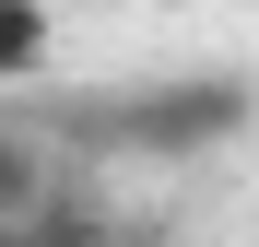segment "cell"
Here are the masks:
<instances>
[{
    "label": "cell",
    "mask_w": 259,
    "mask_h": 247,
    "mask_svg": "<svg viewBox=\"0 0 259 247\" xmlns=\"http://www.w3.org/2000/svg\"><path fill=\"white\" fill-rule=\"evenodd\" d=\"M48 0H0V94H12V82H35L48 71Z\"/></svg>",
    "instance_id": "1"
}]
</instances>
